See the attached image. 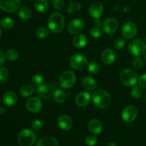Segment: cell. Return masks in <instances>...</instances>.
I'll return each mask as SVG.
<instances>
[{"label": "cell", "instance_id": "6da1fadb", "mask_svg": "<svg viewBox=\"0 0 146 146\" xmlns=\"http://www.w3.org/2000/svg\"><path fill=\"white\" fill-rule=\"evenodd\" d=\"M48 27L51 32L58 34L65 27V19L64 16L58 12L51 14L48 19Z\"/></svg>", "mask_w": 146, "mask_h": 146}, {"label": "cell", "instance_id": "7a4b0ae2", "mask_svg": "<svg viewBox=\"0 0 146 146\" xmlns=\"http://www.w3.org/2000/svg\"><path fill=\"white\" fill-rule=\"evenodd\" d=\"M92 98L94 105L99 108H108L112 101L110 94L102 89L96 90L93 94Z\"/></svg>", "mask_w": 146, "mask_h": 146}, {"label": "cell", "instance_id": "3957f363", "mask_svg": "<svg viewBox=\"0 0 146 146\" xmlns=\"http://www.w3.org/2000/svg\"><path fill=\"white\" fill-rule=\"evenodd\" d=\"M36 135L31 129L22 130L18 135V143L19 146H33L36 141Z\"/></svg>", "mask_w": 146, "mask_h": 146}, {"label": "cell", "instance_id": "277c9868", "mask_svg": "<svg viewBox=\"0 0 146 146\" xmlns=\"http://www.w3.org/2000/svg\"><path fill=\"white\" fill-rule=\"evenodd\" d=\"M120 80L124 86L128 87L134 86L138 82V76L133 70L126 68L121 71Z\"/></svg>", "mask_w": 146, "mask_h": 146}, {"label": "cell", "instance_id": "5b68a950", "mask_svg": "<svg viewBox=\"0 0 146 146\" xmlns=\"http://www.w3.org/2000/svg\"><path fill=\"white\" fill-rule=\"evenodd\" d=\"M128 50L135 56H141L145 53L146 44L143 40L139 38L133 39L128 44Z\"/></svg>", "mask_w": 146, "mask_h": 146}, {"label": "cell", "instance_id": "8992f818", "mask_svg": "<svg viewBox=\"0 0 146 146\" xmlns=\"http://www.w3.org/2000/svg\"><path fill=\"white\" fill-rule=\"evenodd\" d=\"M55 84H42L37 87V94L41 98L44 100H48L54 96V91L56 90Z\"/></svg>", "mask_w": 146, "mask_h": 146}, {"label": "cell", "instance_id": "52a82bcc", "mask_svg": "<svg viewBox=\"0 0 146 146\" xmlns=\"http://www.w3.org/2000/svg\"><path fill=\"white\" fill-rule=\"evenodd\" d=\"M76 76L75 74L73 71H64L60 76L58 79V84L63 88L67 89L74 86L76 83Z\"/></svg>", "mask_w": 146, "mask_h": 146}, {"label": "cell", "instance_id": "ba28073f", "mask_svg": "<svg viewBox=\"0 0 146 146\" xmlns=\"http://www.w3.org/2000/svg\"><path fill=\"white\" fill-rule=\"evenodd\" d=\"M20 0H0V9L7 13H14L20 7Z\"/></svg>", "mask_w": 146, "mask_h": 146}, {"label": "cell", "instance_id": "9c48e42d", "mask_svg": "<svg viewBox=\"0 0 146 146\" xmlns=\"http://www.w3.org/2000/svg\"><path fill=\"white\" fill-rule=\"evenodd\" d=\"M88 59L82 54H75L70 58V65L74 69H83L88 65Z\"/></svg>", "mask_w": 146, "mask_h": 146}, {"label": "cell", "instance_id": "30bf717a", "mask_svg": "<svg viewBox=\"0 0 146 146\" xmlns=\"http://www.w3.org/2000/svg\"><path fill=\"white\" fill-rule=\"evenodd\" d=\"M138 115V109L134 106H128L122 111L121 117L125 122L132 123Z\"/></svg>", "mask_w": 146, "mask_h": 146}, {"label": "cell", "instance_id": "8fae6325", "mask_svg": "<svg viewBox=\"0 0 146 146\" xmlns=\"http://www.w3.org/2000/svg\"><path fill=\"white\" fill-rule=\"evenodd\" d=\"M123 36L127 39H131V38H134L136 36L137 32H138V27L136 24H134L133 22H127L123 26L122 29H121Z\"/></svg>", "mask_w": 146, "mask_h": 146}, {"label": "cell", "instance_id": "7c38bea8", "mask_svg": "<svg viewBox=\"0 0 146 146\" xmlns=\"http://www.w3.org/2000/svg\"><path fill=\"white\" fill-rule=\"evenodd\" d=\"M26 108L29 112L36 113L38 112L42 108V103L37 97H31L26 103Z\"/></svg>", "mask_w": 146, "mask_h": 146}, {"label": "cell", "instance_id": "4fadbf2b", "mask_svg": "<svg viewBox=\"0 0 146 146\" xmlns=\"http://www.w3.org/2000/svg\"><path fill=\"white\" fill-rule=\"evenodd\" d=\"M88 11L90 15L95 19L101 18L104 13V5L100 1H94L90 5Z\"/></svg>", "mask_w": 146, "mask_h": 146}, {"label": "cell", "instance_id": "5bb4252c", "mask_svg": "<svg viewBox=\"0 0 146 146\" xmlns=\"http://www.w3.org/2000/svg\"><path fill=\"white\" fill-rule=\"evenodd\" d=\"M84 27V23L83 20L80 19H75L71 20L68 25V31L71 34H79Z\"/></svg>", "mask_w": 146, "mask_h": 146}, {"label": "cell", "instance_id": "9a60e30c", "mask_svg": "<svg viewBox=\"0 0 146 146\" xmlns=\"http://www.w3.org/2000/svg\"><path fill=\"white\" fill-rule=\"evenodd\" d=\"M57 124L61 129L64 131H68L74 125L73 120L67 115H61L57 119Z\"/></svg>", "mask_w": 146, "mask_h": 146}, {"label": "cell", "instance_id": "2e32d148", "mask_svg": "<svg viewBox=\"0 0 146 146\" xmlns=\"http://www.w3.org/2000/svg\"><path fill=\"white\" fill-rule=\"evenodd\" d=\"M103 27H104V31L106 34H113L118 29V23L115 19L110 18L104 21Z\"/></svg>", "mask_w": 146, "mask_h": 146}, {"label": "cell", "instance_id": "e0dca14e", "mask_svg": "<svg viewBox=\"0 0 146 146\" xmlns=\"http://www.w3.org/2000/svg\"><path fill=\"white\" fill-rule=\"evenodd\" d=\"M91 101V95L86 91L79 93L76 97V104L79 107H85L89 104Z\"/></svg>", "mask_w": 146, "mask_h": 146}, {"label": "cell", "instance_id": "ac0fdd59", "mask_svg": "<svg viewBox=\"0 0 146 146\" xmlns=\"http://www.w3.org/2000/svg\"><path fill=\"white\" fill-rule=\"evenodd\" d=\"M101 60L103 63L106 65L112 64L115 60V54L114 51L111 48H106L103 51L101 54Z\"/></svg>", "mask_w": 146, "mask_h": 146}, {"label": "cell", "instance_id": "d6986e66", "mask_svg": "<svg viewBox=\"0 0 146 146\" xmlns=\"http://www.w3.org/2000/svg\"><path fill=\"white\" fill-rule=\"evenodd\" d=\"M17 96L13 91H7L4 94L3 102L7 107H12L17 104Z\"/></svg>", "mask_w": 146, "mask_h": 146}, {"label": "cell", "instance_id": "ffe728a7", "mask_svg": "<svg viewBox=\"0 0 146 146\" xmlns=\"http://www.w3.org/2000/svg\"><path fill=\"white\" fill-rule=\"evenodd\" d=\"M88 130L94 135H98L101 133L103 130L102 124L101 121L98 119H92L88 122Z\"/></svg>", "mask_w": 146, "mask_h": 146}, {"label": "cell", "instance_id": "44dd1931", "mask_svg": "<svg viewBox=\"0 0 146 146\" xmlns=\"http://www.w3.org/2000/svg\"><path fill=\"white\" fill-rule=\"evenodd\" d=\"M36 146H58V143L54 137L47 135L42 137L37 142Z\"/></svg>", "mask_w": 146, "mask_h": 146}, {"label": "cell", "instance_id": "7402d4cb", "mask_svg": "<svg viewBox=\"0 0 146 146\" xmlns=\"http://www.w3.org/2000/svg\"><path fill=\"white\" fill-rule=\"evenodd\" d=\"M72 43L74 46L77 47V48H83V47L86 46L87 43H88V39H87V37L85 35L79 34H77L74 37Z\"/></svg>", "mask_w": 146, "mask_h": 146}, {"label": "cell", "instance_id": "603a6c76", "mask_svg": "<svg viewBox=\"0 0 146 146\" xmlns=\"http://www.w3.org/2000/svg\"><path fill=\"white\" fill-rule=\"evenodd\" d=\"M36 10L40 13L46 12L49 8L48 2L47 0H36L34 4Z\"/></svg>", "mask_w": 146, "mask_h": 146}, {"label": "cell", "instance_id": "cb8c5ba5", "mask_svg": "<svg viewBox=\"0 0 146 146\" xmlns=\"http://www.w3.org/2000/svg\"><path fill=\"white\" fill-rule=\"evenodd\" d=\"M83 86L88 91H93L96 87V82L91 76H86L84 78L82 81Z\"/></svg>", "mask_w": 146, "mask_h": 146}, {"label": "cell", "instance_id": "d4e9b609", "mask_svg": "<svg viewBox=\"0 0 146 146\" xmlns=\"http://www.w3.org/2000/svg\"><path fill=\"white\" fill-rule=\"evenodd\" d=\"M54 101L58 104H62L66 99V94L62 89H56L54 93Z\"/></svg>", "mask_w": 146, "mask_h": 146}, {"label": "cell", "instance_id": "484cf974", "mask_svg": "<svg viewBox=\"0 0 146 146\" xmlns=\"http://www.w3.org/2000/svg\"><path fill=\"white\" fill-rule=\"evenodd\" d=\"M20 94L23 97H29L34 94V89L31 85H28V84H25V85L22 86L19 90Z\"/></svg>", "mask_w": 146, "mask_h": 146}, {"label": "cell", "instance_id": "4316f807", "mask_svg": "<svg viewBox=\"0 0 146 146\" xmlns=\"http://www.w3.org/2000/svg\"><path fill=\"white\" fill-rule=\"evenodd\" d=\"M19 16L23 20H28L31 17V11L29 7H24L20 9L19 11Z\"/></svg>", "mask_w": 146, "mask_h": 146}, {"label": "cell", "instance_id": "83f0119b", "mask_svg": "<svg viewBox=\"0 0 146 146\" xmlns=\"http://www.w3.org/2000/svg\"><path fill=\"white\" fill-rule=\"evenodd\" d=\"M81 9V5L77 1H71L67 8V12L69 14H74Z\"/></svg>", "mask_w": 146, "mask_h": 146}, {"label": "cell", "instance_id": "f1b7e54d", "mask_svg": "<svg viewBox=\"0 0 146 146\" xmlns=\"http://www.w3.org/2000/svg\"><path fill=\"white\" fill-rule=\"evenodd\" d=\"M6 58L9 60V61H14L18 59L19 56V54L18 51L14 48H11V49L8 50V51L6 52Z\"/></svg>", "mask_w": 146, "mask_h": 146}, {"label": "cell", "instance_id": "f546056e", "mask_svg": "<svg viewBox=\"0 0 146 146\" xmlns=\"http://www.w3.org/2000/svg\"><path fill=\"white\" fill-rule=\"evenodd\" d=\"M14 21L10 17H6L4 18L0 22V25L4 29H11L13 27H14Z\"/></svg>", "mask_w": 146, "mask_h": 146}, {"label": "cell", "instance_id": "4dcf8cb0", "mask_svg": "<svg viewBox=\"0 0 146 146\" xmlns=\"http://www.w3.org/2000/svg\"><path fill=\"white\" fill-rule=\"evenodd\" d=\"M36 34L38 38L43 39V38H45L48 36V35H49V31L48 29H46V28H44V27H39L36 30Z\"/></svg>", "mask_w": 146, "mask_h": 146}, {"label": "cell", "instance_id": "1f68e13d", "mask_svg": "<svg viewBox=\"0 0 146 146\" xmlns=\"http://www.w3.org/2000/svg\"><path fill=\"white\" fill-rule=\"evenodd\" d=\"M88 70L91 74H96L99 72L100 66L97 63L94 61H91L88 64Z\"/></svg>", "mask_w": 146, "mask_h": 146}, {"label": "cell", "instance_id": "d6a6232c", "mask_svg": "<svg viewBox=\"0 0 146 146\" xmlns=\"http://www.w3.org/2000/svg\"><path fill=\"white\" fill-rule=\"evenodd\" d=\"M131 95L133 98H139L142 96L143 95V90L141 88V87L140 86H134L133 88L131 90Z\"/></svg>", "mask_w": 146, "mask_h": 146}, {"label": "cell", "instance_id": "836d02e7", "mask_svg": "<svg viewBox=\"0 0 146 146\" xmlns=\"http://www.w3.org/2000/svg\"><path fill=\"white\" fill-rule=\"evenodd\" d=\"M102 35V31L98 27H94L90 30V36L94 38H98Z\"/></svg>", "mask_w": 146, "mask_h": 146}, {"label": "cell", "instance_id": "e575fe53", "mask_svg": "<svg viewBox=\"0 0 146 146\" xmlns=\"http://www.w3.org/2000/svg\"><path fill=\"white\" fill-rule=\"evenodd\" d=\"M43 81H44L43 77L39 74H35L34 76H33L32 78H31V83L37 87L41 86L43 84Z\"/></svg>", "mask_w": 146, "mask_h": 146}, {"label": "cell", "instance_id": "d590c367", "mask_svg": "<svg viewBox=\"0 0 146 146\" xmlns=\"http://www.w3.org/2000/svg\"><path fill=\"white\" fill-rule=\"evenodd\" d=\"M9 77V71L4 67H0V81L5 82Z\"/></svg>", "mask_w": 146, "mask_h": 146}, {"label": "cell", "instance_id": "8d00e7d4", "mask_svg": "<svg viewBox=\"0 0 146 146\" xmlns=\"http://www.w3.org/2000/svg\"><path fill=\"white\" fill-rule=\"evenodd\" d=\"M132 65L135 68L139 69L143 66V60L140 58V56H135V58L133 60Z\"/></svg>", "mask_w": 146, "mask_h": 146}, {"label": "cell", "instance_id": "74e56055", "mask_svg": "<svg viewBox=\"0 0 146 146\" xmlns=\"http://www.w3.org/2000/svg\"><path fill=\"white\" fill-rule=\"evenodd\" d=\"M43 123L40 120H34L32 123H31V127L33 129L36 131H39L42 128Z\"/></svg>", "mask_w": 146, "mask_h": 146}, {"label": "cell", "instance_id": "f35d334b", "mask_svg": "<svg viewBox=\"0 0 146 146\" xmlns=\"http://www.w3.org/2000/svg\"><path fill=\"white\" fill-rule=\"evenodd\" d=\"M86 143L88 146H94L97 143V138L95 135H88L86 138Z\"/></svg>", "mask_w": 146, "mask_h": 146}, {"label": "cell", "instance_id": "ab89813d", "mask_svg": "<svg viewBox=\"0 0 146 146\" xmlns=\"http://www.w3.org/2000/svg\"><path fill=\"white\" fill-rule=\"evenodd\" d=\"M51 4L53 7L56 9H61L64 6V0H51Z\"/></svg>", "mask_w": 146, "mask_h": 146}, {"label": "cell", "instance_id": "60d3db41", "mask_svg": "<svg viewBox=\"0 0 146 146\" xmlns=\"http://www.w3.org/2000/svg\"><path fill=\"white\" fill-rule=\"evenodd\" d=\"M125 40L123 39V38H119L115 41V44H114V46L116 49L120 50L122 49L124 46H125Z\"/></svg>", "mask_w": 146, "mask_h": 146}, {"label": "cell", "instance_id": "b9f144b4", "mask_svg": "<svg viewBox=\"0 0 146 146\" xmlns=\"http://www.w3.org/2000/svg\"><path fill=\"white\" fill-rule=\"evenodd\" d=\"M138 84L141 88H146V74H143L138 79Z\"/></svg>", "mask_w": 146, "mask_h": 146}, {"label": "cell", "instance_id": "7bdbcfd3", "mask_svg": "<svg viewBox=\"0 0 146 146\" xmlns=\"http://www.w3.org/2000/svg\"><path fill=\"white\" fill-rule=\"evenodd\" d=\"M5 58H6L5 54H4L2 50L0 49V66H2V64L4 63V61H5Z\"/></svg>", "mask_w": 146, "mask_h": 146}, {"label": "cell", "instance_id": "ee69618b", "mask_svg": "<svg viewBox=\"0 0 146 146\" xmlns=\"http://www.w3.org/2000/svg\"><path fill=\"white\" fill-rule=\"evenodd\" d=\"M94 24L95 25H96V27H101V26L104 25V22H103V20L101 18L99 19H96L95 21H94Z\"/></svg>", "mask_w": 146, "mask_h": 146}, {"label": "cell", "instance_id": "f6af8a7d", "mask_svg": "<svg viewBox=\"0 0 146 146\" xmlns=\"http://www.w3.org/2000/svg\"><path fill=\"white\" fill-rule=\"evenodd\" d=\"M5 112H6L5 107L1 106H0V115H3V114L5 113Z\"/></svg>", "mask_w": 146, "mask_h": 146}, {"label": "cell", "instance_id": "bcb514c9", "mask_svg": "<svg viewBox=\"0 0 146 146\" xmlns=\"http://www.w3.org/2000/svg\"><path fill=\"white\" fill-rule=\"evenodd\" d=\"M107 146H116V145H115L114 143H109L107 145Z\"/></svg>", "mask_w": 146, "mask_h": 146}, {"label": "cell", "instance_id": "7dc6e473", "mask_svg": "<svg viewBox=\"0 0 146 146\" xmlns=\"http://www.w3.org/2000/svg\"><path fill=\"white\" fill-rule=\"evenodd\" d=\"M1 27H0V37H1Z\"/></svg>", "mask_w": 146, "mask_h": 146}, {"label": "cell", "instance_id": "c3c4849f", "mask_svg": "<svg viewBox=\"0 0 146 146\" xmlns=\"http://www.w3.org/2000/svg\"><path fill=\"white\" fill-rule=\"evenodd\" d=\"M145 44H146V36H145Z\"/></svg>", "mask_w": 146, "mask_h": 146}, {"label": "cell", "instance_id": "681fc988", "mask_svg": "<svg viewBox=\"0 0 146 146\" xmlns=\"http://www.w3.org/2000/svg\"><path fill=\"white\" fill-rule=\"evenodd\" d=\"M145 61H146V54H145Z\"/></svg>", "mask_w": 146, "mask_h": 146}, {"label": "cell", "instance_id": "f907efd6", "mask_svg": "<svg viewBox=\"0 0 146 146\" xmlns=\"http://www.w3.org/2000/svg\"><path fill=\"white\" fill-rule=\"evenodd\" d=\"M145 101H146V94H145Z\"/></svg>", "mask_w": 146, "mask_h": 146}]
</instances>
